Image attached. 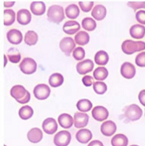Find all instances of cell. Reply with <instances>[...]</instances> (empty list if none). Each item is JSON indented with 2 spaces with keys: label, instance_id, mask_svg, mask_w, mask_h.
<instances>
[{
  "label": "cell",
  "instance_id": "cell-47",
  "mask_svg": "<svg viewBox=\"0 0 145 146\" xmlns=\"http://www.w3.org/2000/svg\"><path fill=\"white\" fill-rule=\"evenodd\" d=\"M130 146H139V145H136V144H132V145H130Z\"/></svg>",
  "mask_w": 145,
  "mask_h": 146
},
{
  "label": "cell",
  "instance_id": "cell-5",
  "mask_svg": "<svg viewBox=\"0 0 145 146\" xmlns=\"http://www.w3.org/2000/svg\"><path fill=\"white\" fill-rule=\"evenodd\" d=\"M37 62L31 58H24L19 64L20 70L25 75H31L37 70Z\"/></svg>",
  "mask_w": 145,
  "mask_h": 146
},
{
  "label": "cell",
  "instance_id": "cell-27",
  "mask_svg": "<svg viewBox=\"0 0 145 146\" xmlns=\"http://www.w3.org/2000/svg\"><path fill=\"white\" fill-rule=\"evenodd\" d=\"M17 19V14L11 9H5L4 11V25L10 26L14 24Z\"/></svg>",
  "mask_w": 145,
  "mask_h": 146
},
{
  "label": "cell",
  "instance_id": "cell-15",
  "mask_svg": "<svg viewBox=\"0 0 145 146\" xmlns=\"http://www.w3.org/2000/svg\"><path fill=\"white\" fill-rule=\"evenodd\" d=\"M89 116L83 112H76L74 114V126L77 129H84L89 123Z\"/></svg>",
  "mask_w": 145,
  "mask_h": 146
},
{
  "label": "cell",
  "instance_id": "cell-19",
  "mask_svg": "<svg viewBox=\"0 0 145 146\" xmlns=\"http://www.w3.org/2000/svg\"><path fill=\"white\" fill-rule=\"evenodd\" d=\"M107 15L106 7L103 5H97L94 6L93 10L91 11V16L95 20L102 21L103 20Z\"/></svg>",
  "mask_w": 145,
  "mask_h": 146
},
{
  "label": "cell",
  "instance_id": "cell-30",
  "mask_svg": "<svg viewBox=\"0 0 145 146\" xmlns=\"http://www.w3.org/2000/svg\"><path fill=\"white\" fill-rule=\"evenodd\" d=\"M129 140L124 134H117L111 139L112 146H128Z\"/></svg>",
  "mask_w": 145,
  "mask_h": 146
},
{
  "label": "cell",
  "instance_id": "cell-17",
  "mask_svg": "<svg viewBox=\"0 0 145 146\" xmlns=\"http://www.w3.org/2000/svg\"><path fill=\"white\" fill-rule=\"evenodd\" d=\"M17 21L21 25H27L31 21V13L26 9H21L17 13Z\"/></svg>",
  "mask_w": 145,
  "mask_h": 146
},
{
  "label": "cell",
  "instance_id": "cell-23",
  "mask_svg": "<svg viewBox=\"0 0 145 146\" xmlns=\"http://www.w3.org/2000/svg\"><path fill=\"white\" fill-rule=\"evenodd\" d=\"M76 138L80 143H88L92 138V132L88 129H81L77 132Z\"/></svg>",
  "mask_w": 145,
  "mask_h": 146
},
{
  "label": "cell",
  "instance_id": "cell-37",
  "mask_svg": "<svg viewBox=\"0 0 145 146\" xmlns=\"http://www.w3.org/2000/svg\"><path fill=\"white\" fill-rule=\"evenodd\" d=\"M72 56H73L74 59L75 60H77L79 62L83 61L84 57H85V50L83 47L79 46V47H77L74 51L72 52Z\"/></svg>",
  "mask_w": 145,
  "mask_h": 146
},
{
  "label": "cell",
  "instance_id": "cell-35",
  "mask_svg": "<svg viewBox=\"0 0 145 146\" xmlns=\"http://www.w3.org/2000/svg\"><path fill=\"white\" fill-rule=\"evenodd\" d=\"M82 27L87 31H93L97 28V23L94 18L84 17L82 20Z\"/></svg>",
  "mask_w": 145,
  "mask_h": 146
},
{
  "label": "cell",
  "instance_id": "cell-16",
  "mask_svg": "<svg viewBox=\"0 0 145 146\" xmlns=\"http://www.w3.org/2000/svg\"><path fill=\"white\" fill-rule=\"evenodd\" d=\"M80 24L76 20H69L66 23H64L63 26V31L64 33L69 35L77 34L80 31Z\"/></svg>",
  "mask_w": 145,
  "mask_h": 146
},
{
  "label": "cell",
  "instance_id": "cell-44",
  "mask_svg": "<svg viewBox=\"0 0 145 146\" xmlns=\"http://www.w3.org/2000/svg\"><path fill=\"white\" fill-rule=\"evenodd\" d=\"M88 146H103V143L99 140H93L89 143Z\"/></svg>",
  "mask_w": 145,
  "mask_h": 146
},
{
  "label": "cell",
  "instance_id": "cell-25",
  "mask_svg": "<svg viewBox=\"0 0 145 146\" xmlns=\"http://www.w3.org/2000/svg\"><path fill=\"white\" fill-rule=\"evenodd\" d=\"M109 59H110V57L106 51L104 50H98L94 57V61L95 63L99 65V66H104L108 64Z\"/></svg>",
  "mask_w": 145,
  "mask_h": 146
},
{
  "label": "cell",
  "instance_id": "cell-14",
  "mask_svg": "<svg viewBox=\"0 0 145 146\" xmlns=\"http://www.w3.org/2000/svg\"><path fill=\"white\" fill-rule=\"evenodd\" d=\"M6 38L9 43H11V44L17 45L21 44V42L23 41V34L21 33V31L17 29H11L10 30L7 34H6Z\"/></svg>",
  "mask_w": 145,
  "mask_h": 146
},
{
  "label": "cell",
  "instance_id": "cell-20",
  "mask_svg": "<svg viewBox=\"0 0 145 146\" xmlns=\"http://www.w3.org/2000/svg\"><path fill=\"white\" fill-rule=\"evenodd\" d=\"M27 138L32 143H38L43 139V131L39 128H32L27 133Z\"/></svg>",
  "mask_w": 145,
  "mask_h": 146
},
{
  "label": "cell",
  "instance_id": "cell-38",
  "mask_svg": "<svg viewBox=\"0 0 145 146\" xmlns=\"http://www.w3.org/2000/svg\"><path fill=\"white\" fill-rule=\"evenodd\" d=\"M78 6L80 7L81 11L83 12H89L92 11L94 8V2L93 1H79Z\"/></svg>",
  "mask_w": 145,
  "mask_h": 146
},
{
  "label": "cell",
  "instance_id": "cell-10",
  "mask_svg": "<svg viewBox=\"0 0 145 146\" xmlns=\"http://www.w3.org/2000/svg\"><path fill=\"white\" fill-rule=\"evenodd\" d=\"M91 115L96 121L104 122V121H106V119L109 117V111L105 107L101 106V105H97L92 109Z\"/></svg>",
  "mask_w": 145,
  "mask_h": 146
},
{
  "label": "cell",
  "instance_id": "cell-32",
  "mask_svg": "<svg viewBox=\"0 0 145 146\" xmlns=\"http://www.w3.org/2000/svg\"><path fill=\"white\" fill-rule=\"evenodd\" d=\"M6 56L8 58V60L12 64H17L21 60V54L19 53V50H17L16 48L9 49Z\"/></svg>",
  "mask_w": 145,
  "mask_h": 146
},
{
  "label": "cell",
  "instance_id": "cell-21",
  "mask_svg": "<svg viewBox=\"0 0 145 146\" xmlns=\"http://www.w3.org/2000/svg\"><path fill=\"white\" fill-rule=\"evenodd\" d=\"M130 35L135 39H142L145 36V26L142 25H134L130 29Z\"/></svg>",
  "mask_w": 145,
  "mask_h": 146
},
{
  "label": "cell",
  "instance_id": "cell-48",
  "mask_svg": "<svg viewBox=\"0 0 145 146\" xmlns=\"http://www.w3.org/2000/svg\"><path fill=\"white\" fill-rule=\"evenodd\" d=\"M4 146H7V145H5H5H4Z\"/></svg>",
  "mask_w": 145,
  "mask_h": 146
},
{
  "label": "cell",
  "instance_id": "cell-34",
  "mask_svg": "<svg viewBox=\"0 0 145 146\" xmlns=\"http://www.w3.org/2000/svg\"><path fill=\"white\" fill-rule=\"evenodd\" d=\"M33 113H34V111H33L32 107H30L29 105L22 106L19 111V115L20 118L23 120L30 119L33 116Z\"/></svg>",
  "mask_w": 145,
  "mask_h": 146
},
{
  "label": "cell",
  "instance_id": "cell-9",
  "mask_svg": "<svg viewBox=\"0 0 145 146\" xmlns=\"http://www.w3.org/2000/svg\"><path fill=\"white\" fill-rule=\"evenodd\" d=\"M121 75L126 79H131L136 76V67L130 62H124L120 68Z\"/></svg>",
  "mask_w": 145,
  "mask_h": 146
},
{
  "label": "cell",
  "instance_id": "cell-29",
  "mask_svg": "<svg viewBox=\"0 0 145 146\" xmlns=\"http://www.w3.org/2000/svg\"><path fill=\"white\" fill-rule=\"evenodd\" d=\"M24 40L28 46H33L38 41V35L34 31H28L24 35Z\"/></svg>",
  "mask_w": 145,
  "mask_h": 146
},
{
  "label": "cell",
  "instance_id": "cell-40",
  "mask_svg": "<svg viewBox=\"0 0 145 146\" xmlns=\"http://www.w3.org/2000/svg\"><path fill=\"white\" fill-rule=\"evenodd\" d=\"M135 62L138 67H145V51L140 52L136 55Z\"/></svg>",
  "mask_w": 145,
  "mask_h": 146
},
{
  "label": "cell",
  "instance_id": "cell-3",
  "mask_svg": "<svg viewBox=\"0 0 145 146\" xmlns=\"http://www.w3.org/2000/svg\"><path fill=\"white\" fill-rule=\"evenodd\" d=\"M65 17V11L61 5H53L47 11L48 20L54 24H60Z\"/></svg>",
  "mask_w": 145,
  "mask_h": 146
},
{
  "label": "cell",
  "instance_id": "cell-1",
  "mask_svg": "<svg viewBox=\"0 0 145 146\" xmlns=\"http://www.w3.org/2000/svg\"><path fill=\"white\" fill-rule=\"evenodd\" d=\"M10 94L11 97L13 98L17 103L22 104H27L30 100V93L20 84L14 85L10 90Z\"/></svg>",
  "mask_w": 145,
  "mask_h": 146
},
{
  "label": "cell",
  "instance_id": "cell-28",
  "mask_svg": "<svg viewBox=\"0 0 145 146\" xmlns=\"http://www.w3.org/2000/svg\"><path fill=\"white\" fill-rule=\"evenodd\" d=\"M74 40H75L76 44L80 45V46L86 45L89 42V35L86 31H80L79 32H77L75 35Z\"/></svg>",
  "mask_w": 145,
  "mask_h": 146
},
{
  "label": "cell",
  "instance_id": "cell-12",
  "mask_svg": "<svg viewBox=\"0 0 145 146\" xmlns=\"http://www.w3.org/2000/svg\"><path fill=\"white\" fill-rule=\"evenodd\" d=\"M43 131L49 135H52L58 131V123L52 117H48L44 120L42 124Z\"/></svg>",
  "mask_w": 145,
  "mask_h": 146
},
{
  "label": "cell",
  "instance_id": "cell-2",
  "mask_svg": "<svg viewBox=\"0 0 145 146\" xmlns=\"http://www.w3.org/2000/svg\"><path fill=\"white\" fill-rule=\"evenodd\" d=\"M121 48L122 52L126 55H132L136 52H142L145 50V42L127 39L122 42Z\"/></svg>",
  "mask_w": 145,
  "mask_h": 146
},
{
  "label": "cell",
  "instance_id": "cell-41",
  "mask_svg": "<svg viewBox=\"0 0 145 146\" xmlns=\"http://www.w3.org/2000/svg\"><path fill=\"white\" fill-rule=\"evenodd\" d=\"M136 19L139 23V25H145V11L140 10L136 13Z\"/></svg>",
  "mask_w": 145,
  "mask_h": 146
},
{
  "label": "cell",
  "instance_id": "cell-31",
  "mask_svg": "<svg viewBox=\"0 0 145 146\" xmlns=\"http://www.w3.org/2000/svg\"><path fill=\"white\" fill-rule=\"evenodd\" d=\"M92 103L90 102L89 99L83 98V99H80L77 103V108L80 112H88L89 111H92Z\"/></svg>",
  "mask_w": 145,
  "mask_h": 146
},
{
  "label": "cell",
  "instance_id": "cell-13",
  "mask_svg": "<svg viewBox=\"0 0 145 146\" xmlns=\"http://www.w3.org/2000/svg\"><path fill=\"white\" fill-rule=\"evenodd\" d=\"M101 133L105 137H111L117 131V124L111 120L104 121L100 127Z\"/></svg>",
  "mask_w": 145,
  "mask_h": 146
},
{
  "label": "cell",
  "instance_id": "cell-8",
  "mask_svg": "<svg viewBox=\"0 0 145 146\" xmlns=\"http://www.w3.org/2000/svg\"><path fill=\"white\" fill-rule=\"evenodd\" d=\"M71 140V135L68 131H61L54 137L53 142L56 146H68Z\"/></svg>",
  "mask_w": 145,
  "mask_h": 146
},
{
  "label": "cell",
  "instance_id": "cell-26",
  "mask_svg": "<svg viewBox=\"0 0 145 146\" xmlns=\"http://www.w3.org/2000/svg\"><path fill=\"white\" fill-rule=\"evenodd\" d=\"M64 78L61 73H53L49 78V84L52 88H57L64 84Z\"/></svg>",
  "mask_w": 145,
  "mask_h": 146
},
{
  "label": "cell",
  "instance_id": "cell-18",
  "mask_svg": "<svg viewBox=\"0 0 145 146\" xmlns=\"http://www.w3.org/2000/svg\"><path fill=\"white\" fill-rule=\"evenodd\" d=\"M58 123L62 128L67 130L71 128L72 125L74 124V117H72V116L68 113H63L58 117Z\"/></svg>",
  "mask_w": 145,
  "mask_h": 146
},
{
  "label": "cell",
  "instance_id": "cell-45",
  "mask_svg": "<svg viewBox=\"0 0 145 146\" xmlns=\"http://www.w3.org/2000/svg\"><path fill=\"white\" fill-rule=\"evenodd\" d=\"M15 5L14 1H5L4 2V6L5 8H9V7H12Z\"/></svg>",
  "mask_w": 145,
  "mask_h": 146
},
{
  "label": "cell",
  "instance_id": "cell-22",
  "mask_svg": "<svg viewBox=\"0 0 145 146\" xmlns=\"http://www.w3.org/2000/svg\"><path fill=\"white\" fill-rule=\"evenodd\" d=\"M30 11L36 16H42L45 13L46 6L45 4L42 1H33L30 4Z\"/></svg>",
  "mask_w": 145,
  "mask_h": 146
},
{
  "label": "cell",
  "instance_id": "cell-7",
  "mask_svg": "<svg viewBox=\"0 0 145 146\" xmlns=\"http://www.w3.org/2000/svg\"><path fill=\"white\" fill-rule=\"evenodd\" d=\"M33 94L38 100H45L50 95V88L45 84H39L35 86Z\"/></svg>",
  "mask_w": 145,
  "mask_h": 146
},
{
  "label": "cell",
  "instance_id": "cell-39",
  "mask_svg": "<svg viewBox=\"0 0 145 146\" xmlns=\"http://www.w3.org/2000/svg\"><path fill=\"white\" fill-rule=\"evenodd\" d=\"M127 5L132 8L134 11L139 9H145V1H129Z\"/></svg>",
  "mask_w": 145,
  "mask_h": 146
},
{
  "label": "cell",
  "instance_id": "cell-24",
  "mask_svg": "<svg viewBox=\"0 0 145 146\" xmlns=\"http://www.w3.org/2000/svg\"><path fill=\"white\" fill-rule=\"evenodd\" d=\"M80 14V9L77 5L71 4L69 5L65 9V15L70 20H74L79 16Z\"/></svg>",
  "mask_w": 145,
  "mask_h": 146
},
{
  "label": "cell",
  "instance_id": "cell-42",
  "mask_svg": "<svg viewBox=\"0 0 145 146\" xmlns=\"http://www.w3.org/2000/svg\"><path fill=\"white\" fill-rule=\"evenodd\" d=\"M94 78L93 77H91V76H89V75H86V76H84L83 78H82V82H83V85L84 86H86V87H89V86H91V85H93L94 84Z\"/></svg>",
  "mask_w": 145,
  "mask_h": 146
},
{
  "label": "cell",
  "instance_id": "cell-36",
  "mask_svg": "<svg viewBox=\"0 0 145 146\" xmlns=\"http://www.w3.org/2000/svg\"><path fill=\"white\" fill-rule=\"evenodd\" d=\"M92 86H93L94 91L97 95L104 94L107 91V89H108L107 88V84L104 82H103V81H96Z\"/></svg>",
  "mask_w": 145,
  "mask_h": 146
},
{
  "label": "cell",
  "instance_id": "cell-46",
  "mask_svg": "<svg viewBox=\"0 0 145 146\" xmlns=\"http://www.w3.org/2000/svg\"><path fill=\"white\" fill-rule=\"evenodd\" d=\"M4 60H5V63H4V67H5V66H6V64H7V61H8V58H7L6 55H4Z\"/></svg>",
  "mask_w": 145,
  "mask_h": 146
},
{
  "label": "cell",
  "instance_id": "cell-33",
  "mask_svg": "<svg viewBox=\"0 0 145 146\" xmlns=\"http://www.w3.org/2000/svg\"><path fill=\"white\" fill-rule=\"evenodd\" d=\"M109 76V71L105 67H97L94 70L93 78L97 81H103Z\"/></svg>",
  "mask_w": 145,
  "mask_h": 146
},
{
  "label": "cell",
  "instance_id": "cell-6",
  "mask_svg": "<svg viewBox=\"0 0 145 146\" xmlns=\"http://www.w3.org/2000/svg\"><path fill=\"white\" fill-rule=\"evenodd\" d=\"M59 47H60V50L67 57H70L72 54V52L74 51V50L77 48L75 40L73 38H70V36H66V38H64L63 39H61L59 43Z\"/></svg>",
  "mask_w": 145,
  "mask_h": 146
},
{
  "label": "cell",
  "instance_id": "cell-43",
  "mask_svg": "<svg viewBox=\"0 0 145 146\" xmlns=\"http://www.w3.org/2000/svg\"><path fill=\"white\" fill-rule=\"evenodd\" d=\"M139 102L145 107V90H142L138 94Z\"/></svg>",
  "mask_w": 145,
  "mask_h": 146
},
{
  "label": "cell",
  "instance_id": "cell-11",
  "mask_svg": "<svg viewBox=\"0 0 145 146\" xmlns=\"http://www.w3.org/2000/svg\"><path fill=\"white\" fill-rule=\"evenodd\" d=\"M94 69V62L90 59H85L78 62L77 64V71L80 75H85L92 71Z\"/></svg>",
  "mask_w": 145,
  "mask_h": 146
},
{
  "label": "cell",
  "instance_id": "cell-4",
  "mask_svg": "<svg viewBox=\"0 0 145 146\" xmlns=\"http://www.w3.org/2000/svg\"><path fill=\"white\" fill-rule=\"evenodd\" d=\"M123 115L129 121H136L142 117V110L137 104H133L125 107Z\"/></svg>",
  "mask_w": 145,
  "mask_h": 146
}]
</instances>
